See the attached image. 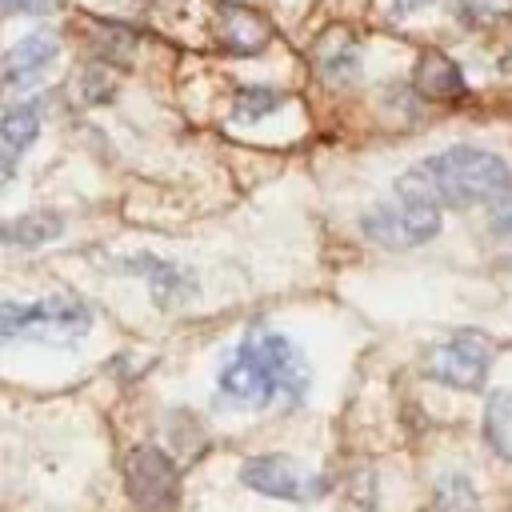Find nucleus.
Here are the masks:
<instances>
[{"label": "nucleus", "mask_w": 512, "mask_h": 512, "mask_svg": "<svg viewBox=\"0 0 512 512\" xmlns=\"http://www.w3.org/2000/svg\"><path fill=\"white\" fill-rule=\"evenodd\" d=\"M476 488L468 476H444L440 480V512H476Z\"/></svg>", "instance_id": "nucleus-16"}, {"label": "nucleus", "mask_w": 512, "mask_h": 512, "mask_svg": "<svg viewBox=\"0 0 512 512\" xmlns=\"http://www.w3.org/2000/svg\"><path fill=\"white\" fill-rule=\"evenodd\" d=\"M60 52V40L52 32H28L24 40H16L8 52H4V84L8 88H20V84H32Z\"/></svg>", "instance_id": "nucleus-9"}, {"label": "nucleus", "mask_w": 512, "mask_h": 512, "mask_svg": "<svg viewBox=\"0 0 512 512\" xmlns=\"http://www.w3.org/2000/svg\"><path fill=\"white\" fill-rule=\"evenodd\" d=\"M360 228L380 248H416V244H428L440 232V204L396 196L388 204L368 208Z\"/></svg>", "instance_id": "nucleus-4"}, {"label": "nucleus", "mask_w": 512, "mask_h": 512, "mask_svg": "<svg viewBox=\"0 0 512 512\" xmlns=\"http://www.w3.org/2000/svg\"><path fill=\"white\" fill-rule=\"evenodd\" d=\"M280 104H284V96H280L276 88H268V84H248V88H240L236 100H232V120H236V124H256V120L272 116Z\"/></svg>", "instance_id": "nucleus-14"}, {"label": "nucleus", "mask_w": 512, "mask_h": 512, "mask_svg": "<svg viewBox=\"0 0 512 512\" xmlns=\"http://www.w3.org/2000/svg\"><path fill=\"white\" fill-rule=\"evenodd\" d=\"M492 228L496 232H512V188L492 200Z\"/></svg>", "instance_id": "nucleus-21"}, {"label": "nucleus", "mask_w": 512, "mask_h": 512, "mask_svg": "<svg viewBox=\"0 0 512 512\" xmlns=\"http://www.w3.org/2000/svg\"><path fill=\"white\" fill-rule=\"evenodd\" d=\"M412 84H416V92L428 96V100H456V96H464V88H468L460 64H456L448 52H436V48H424V52H420V60H416V68H412Z\"/></svg>", "instance_id": "nucleus-10"}, {"label": "nucleus", "mask_w": 512, "mask_h": 512, "mask_svg": "<svg viewBox=\"0 0 512 512\" xmlns=\"http://www.w3.org/2000/svg\"><path fill=\"white\" fill-rule=\"evenodd\" d=\"M240 480H244V488L260 492V496H272V500H312V496H324L328 492V480L324 476L300 472L288 456H256V460H244Z\"/></svg>", "instance_id": "nucleus-7"}, {"label": "nucleus", "mask_w": 512, "mask_h": 512, "mask_svg": "<svg viewBox=\"0 0 512 512\" xmlns=\"http://www.w3.org/2000/svg\"><path fill=\"white\" fill-rule=\"evenodd\" d=\"M40 136V100H20L0 120V152H4V180L16 172V160Z\"/></svg>", "instance_id": "nucleus-11"}, {"label": "nucleus", "mask_w": 512, "mask_h": 512, "mask_svg": "<svg viewBox=\"0 0 512 512\" xmlns=\"http://www.w3.org/2000/svg\"><path fill=\"white\" fill-rule=\"evenodd\" d=\"M64 232V216L56 212H28V216H16L4 224V244L12 248H40L48 240H56Z\"/></svg>", "instance_id": "nucleus-13"}, {"label": "nucleus", "mask_w": 512, "mask_h": 512, "mask_svg": "<svg viewBox=\"0 0 512 512\" xmlns=\"http://www.w3.org/2000/svg\"><path fill=\"white\" fill-rule=\"evenodd\" d=\"M132 272H144L148 276V288H152V300L160 308H172V304H184L192 292H196V276L172 260H160V256H140L128 264Z\"/></svg>", "instance_id": "nucleus-12"}, {"label": "nucleus", "mask_w": 512, "mask_h": 512, "mask_svg": "<svg viewBox=\"0 0 512 512\" xmlns=\"http://www.w3.org/2000/svg\"><path fill=\"white\" fill-rule=\"evenodd\" d=\"M92 328V312L88 304H80L76 296H48L36 304H16L4 300L0 308V332L12 336H52V340H76Z\"/></svg>", "instance_id": "nucleus-3"}, {"label": "nucleus", "mask_w": 512, "mask_h": 512, "mask_svg": "<svg viewBox=\"0 0 512 512\" xmlns=\"http://www.w3.org/2000/svg\"><path fill=\"white\" fill-rule=\"evenodd\" d=\"M492 356L496 352H492V340L488 336L460 332V336H452L448 344H440L428 356V376L436 384H448V388H460V392H476L488 380Z\"/></svg>", "instance_id": "nucleus-6"}, {"label": "nucleus", "mask_w": 512, "mask_h": 512, "mask_svg": "<svg viewBox=\"0 0 512 512\" xmlns=\"http://www.w3.org/2000/svg\"><path fill=\"white\" fill-rule=\"evenodd\" d=\"M216 40L224 52H236V56H256L268 48L272 40V24L256 12V8H244V4H220L216 12Z\"/></svg>", "instance_id": "nucleus-8"}, {"label": "nucleus", "mask_w": 512, "mask_h": 512, "mask_svg": "<svg viewBox=\"0 0 512 512\" xmlns=\"http://www.w3.org/2000/svg\"><path fill=\"white\" fill-rule=\"evenodd\" d=\"M512 188V172L508 164L488 152V148H472V144H456L444 148L412 168H404L396 176V196H412V200H428V204H448V208H464V204H492L496 196H504Z\"/></svg>", "instance_id": "nucleus-2"}, {"label": "nucleus", "mask_w": 512, "mask_h": 512, "mask_svg": "<svg viewBox=\"0 0 512 512\" xmlns=\"http://www.w3.org/2000/svg\"><path fill=\"white\" fill-rule=\"evenodd\" d=\"M124 484H128V496L140 512H176L180 476H176V464L168 460L164 448H156V444L132 448L128 464H124Z\"/></svg>", "instance_id": "nucleus-5"}, {"label": "nucleus", "mask_w": 512, "mask_h": 512, "mask_svg": "<svg viewBox=\"0 0 512 512\" xmlns=\"http://www.w3.org/2000/svg\"><path fill=\"white\" fill-rule=\"evenodd\" d=\"M356 68H360L356 48H344V52H336V56H328V60H324V72H328V76H336V80H352V76H356Z\"/></svg>", "instance_id": "nucleus-18"}, {"label": "nucleus", "mask_w": 512, "mask_h": 512, "mask_svg": "<svg viewBox=\"0 0 512 512\" xmlns=\"http://www.w3.org/2000/svg\"><path fill=\"white\" fill-rule=\"evenodd\" d=\"M484 428H488V440H492L500 452H512V448H508V436H504V428H512V392L500 388V392L488 396V424H484Z\"/></svg>", "instance_id": "nucleus-15"}, {"label": "nucleus", "mask_w": 512, "mask_h": 512, "mask_svg": "<svg viewBox=\"0 0 512 512\" xmlns=\"http://www.w3.org/2000/svg\"><path fill=\"white\" fill-rule=\"evenodd\" d=\"M428 4H436V0H392V16H396V20H404V16H412V12L428 8Z\"/></svg>", "instance_id": "nucleus-22"}, {"label": "nucleus", "mask_w": 512, "mask_h": 512, "mask_svg": "<svg viewBox=\"0 0 512 512\" xmlns=\"http://www.w3.org/2000/svg\"><path fill=\"white\" fill-rule=\"evenodd\" d=\"M80 88H84V100H92V104H96V100H108V96L116 92V80L108 76V68H100V64H96V68H88V72H84Z\"/></svg>", "instance_id": "nucleus-17"}, {"label": "nucleus", "mask_w": 512, "mask_h": 512, "mask_svg": "<svg viewBox=\"0 0 512 512\" xmlns=\"http://www.w3.org/2000/svg\"><path fill=\"white\" fill-rule=\"evenodd\" d=\"M308 360L304 352L268 328L248 332L228 364L216 376V396L232 408H268V404H300L308 396Z\"/></svg>", "instance_id": "nucleus-1"}, {"label": "nucleus", "mask_w": 512, "mask_h": 512, "mask_svg": "<svg viewBox=\"0 0 512 512\" xmlns=\"http://www.w3.org/2000/svg\"><path fill=\"white\" fill-rule=\"evenodd\" d=\"M4 16H48L56 0H0Z\"/></svg>", "instance_id": "nucleus-20"}, {"label": "nucleus", "mask_w": 512, "mask_h": 512, "mask_svg": "<svg viewBox=\"0 0 512 512\" xmlns=\"http://www.w3.org/2000/svg\"><path fill=\"white\" fill-rule=\"evenodd\" d=\"M456 12L468 24H480V20H492L500 12V0H456Z\"/></svg>", "instance_id": "nucleus-19"}]
</instances>
